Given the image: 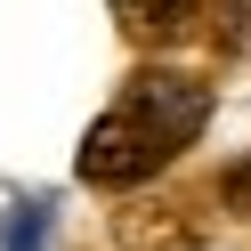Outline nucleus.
Segmentation results:
<instances>
[{"label":"nucleus","mask_w":251,"mask_h":251,"mask_svg":"<svg viewBox=\"0 0 251 251\" xmlns=\"http://www.w3.org/2000/svg\"><path fill=\"white\" fill-rule=\"evenodd\" d=\"M202 122H211V81H195L178 65H146L89 122L81 154H73V178L98 186V195H138L202 138Z\"/></svg>","instance_id":"1"},{"label":"nucleus","mask_w":251,"mask_h":251,"mask_svg":"<svg viewBox=\"0 0 251 251\" xmlns=\"http://www.w3.org/2000/svg\"><path fill=\"white\" fill-rule=\"evenodd\" d=\"M202 243V227H195V211H186L178 195H122V211H114V227H105V251H195Z\"/></svg>","instance_id":"2"},{"label":"nucleus","mask_w":251,"mask_h":251,"mask_svg":"<svg viewBox=\"0 0 251 251\" xmlns=\"http://www.w3.org/2000/svg\"><path fill=\"white\" fill-rule=\"evenodd\" d=\"M202 0H114V25L130 49H178L186 33H195Z\"/></svg>","instance_id":"3"},{"label":"nucleus","mask_w":251,"mask_h":251,"mask_svg":"<svg viewBox=\"0 0 251 251\" xmlns=\"http://www.w3.org/2000/svg\"><path fill=\"white\" fill-rule=\"evenodd\" d=\"M211 33H219V49H243V41H251V0H219Z\"/></svg>","instance_id":"4"},{"label":"nucleus","mask_w":251,"mask_h":251,"mask_svg":"<svg viewBox=\"0 0 251 251\" xmlns=\"http://www.w3.org/2000/svg\"><path fill=\"white\" fill-rule=\"evenodd\" d=\"M41 227H49V211H41V202H25V219H17V251H41Z\"/></svg>","instance_id":"5"},{"label":"nucleus","mask_w":251,"mask_h":251,"mask_svg":"<svg viewBox=\"0 0 251 251\" xmlns=\"http://www.w3.org/2000/svg\"><path fill=\"white\" fill-rule=\"evenodd\" d=\"M227 202L251 219V162H235V170H227Z\"/></svg>","instance_id":"6"}]
</instances>
